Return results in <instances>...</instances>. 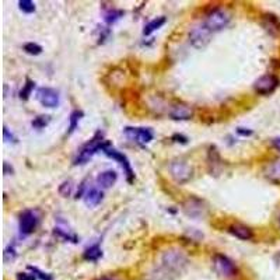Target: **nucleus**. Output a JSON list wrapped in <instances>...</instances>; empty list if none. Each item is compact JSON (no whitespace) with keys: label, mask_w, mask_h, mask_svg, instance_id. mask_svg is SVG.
I'll list each match as a JSON object with an SVG mask.
<instances>
[{"label":"nucleus","mask_w":280,"mask_h":280,"mask_svg":"<svg viewBox=\"0 0 280 280\" xmlns=\"http://www.w3.org/2000/svg\"><path fill=\"white\" fill-rule=\"evenodd\" d=\"M105 141L107 140L104 139V133L101 131H98L84 146H81V148L78 150L77 156L74 157V161H73L74 165H84V164L88 163L100 150L102 151Z\"/></svg>","instance_id":"nucleus-1"},{"label":"nucleus","mask_w":280,"mask_h":280,"mask_svg":"<svg viewBox=\"0 0 280 280\" xmlns=\"http://www.w3.org/2000/svg\"><path fill=\"white\" fill-rule=\"evenodd\" d=\"M188 264L187 257L178 251V249H170L167 252H164L163 258H161V271L165 275L167 273H175L178 275L181 273Z\"/></svg>","instance_id":"nucleus-2"},{"label":"nucleus","mask_w":280,"mask_h":280,"mask_svg":"<svg viewBox=\"0 0 280 280\" xmlns=\"http://www.w3.org/2000/svg\"><path fill=\"white\" fill-rule=\"evenodd\" d=\"M231 20V14L228 13L227 8L214 7L210 10L209 13L205 17L203 24L209 28L211 32L221 31L223 28H226L228 23Z\"/></svg>","instance_id":"nucleus-3"},{"label":"nucleus","mask_w":280,"mask_h":280,"mask_svg":"<svg viewBox=\"0 0 280 280\" xmlns=\"http://www.w3.org/2000/svg\"><path fill=\"white\" fill-rule=\"evenodd\" d=\"M170 174L177 184L182 185V184H187L188 181H191V178L194 177V168L187 160L175 158L170 163Z\"/></svg>","instance_id":"nucleus-4"},{"label":"nucleus","mask_w":280,"mask_h":280,"mask_svg":"<svg viewBox=\"0 0 280 280\" xmlns=\"http://www.w3.org/2000/svg\"><path fill=\"white\" fill-rule=\"evenodd\" d=\"M102 153L107 157H109V158H112V160H115V161H118V163L121 164V167L124 168V172L125 175H126L128 182H133V179H135V172H133L132 165L129 163L128 157L125 156L124 153L115 150L109 141H105V144H104V147H102Z\"/></svg>","instance_id":"nucleus-5"},{"label":"nucleus","mask_w":280,"mask_h":280,"mask_svg":"<svg viewBox=\"0 0 280 280\" xmlns=\"http://www.w3.org/2000/svg\"><path fill=\"white\" fill-rule=\"evenodd\" d=\"M125 136L128 139L136 143V144H140V146H146L148 144L153 138H154V133L150 128H133V126H126L124 129Z\"/></svg>","instance_id":"nucleus-6"},{"label":"nucleus","mask_w":280,"mask_h":280,"mask_svg":"<svg viewBox=\"0 0 280 280\" xmlns=\"http://www.w3.org/2000/svg\"><path fill=\"white\" fill-rule=\"evenodd\" d=\"M211 34H213V32L210 31L205 24H202V25H196V27H194V28L189 31V35H188L189 44L194 48H196V49H203V48L206 47L210 42Z\"/></svg>","instance_id":"nucleus-7"},{"label":"nucleus","mask_w":280,"mask_h":280,"mask_svg":"<svg viewBox=\"0 0 280 280\" xmlns=\"http://www.w3.org/2000/svg\"><path fill=\"white\" fill-rule=\"evenodd\" d=\"M279 86V78L275 74H264L254 83V90L261 95L272 94Z\"/></svg>","instance_id":"nucleus-8"},{"label":"nucleus","mask_w":280,"mask_h":280,"mask_svg":"<svg viewBox=\"0 0 280 280\" xmlns=\"http://www.w3.org/2000/svg\"><path fill=\"white\" fill-rule=\"evenodd\" d=\"M213 265H214V269L216 272L220 273L221 276H234L237 273V266L234 264L233 261L223 254H216L213 258Z\"/></svg>","instance_id":"nucleus-9"},{"label":"nucleus","mask_w":280,"mask_h":280,"mask_svg":"<svg viewBox=\"0 0 280 280\" xmlns=\"http://www.w3.org/2000/svg\"><path fill=\"white\" fill-rule=\"evenodd\" d=\"M38 226V217L32 210H24L20 214L18 220V227H20V233L21 235H30L35 231V228Z\"/></svg>","instance_id":"nucleus-10"},{"label":"nucleus","mask_w":280,"mask_h":280,"mask_svg":"<svg viewBox=\"0 0 280 280\" xmlns=\"http://www.w3.org/2000/svg\"><path fill=\"white\" fill-rule=\"evenodd\" d=\"M37 97H38L39 102L47 108H56L59 105V93L55 88L41 87Z\"/></svg>","instance_id":"nucleus-11"},{"label":"nucleus","mask_w":280,"mask_h":280,"mask_svg":"<svg viewBox=\"0 0 280 280\" xmlns=\"http://www.w3.org/2000/svg\"><path fill=\"white\" fill-rule=\"evenodd\" d=\"M168 115L174 121H188V119L194 118L195 111L191 105L184 104V102H178V104H174L170 108Z\"/></svg>","instance_id":"nucleus-12"},{"label":"nucleus","mask_w":280,"mask_h":280,"mask_svg":"<svg viewBox=\"0 0 280 280\" xmlns=\"http://www.w3.org/2000/svg\"><path fill=\"white\" fill-rule=\"evenodd\" d=\"M205 203H203L202 199L199 198H195V196H191L188 198L185 203H184V211L187 213L189 217L192 218H198L205 214Z\"/></svg>","instance_id":"nucleus-13"},{"label":"nucleus","mask_w":280,"mask_h":280,"mask_svg":"<svg viewBox=\"0 0 280 280\" xmlns=\"http://www.w3.org/2000/svg\"><path fill=\"white\" fill-rule=\"evenodd\" d=\"M264 175L273 184H280V158H275L265 165Z\"/></svg>","instance_id":"nucleus-14"},{"label":"nucleus","mask_w":280,"mask_h":280,"mask_svg":"<svg viewBox=\"0 0 280 280\" xmlns=\"http://www.w3.org/2000/svg\"><path fill=\"white\" fill-rule=\"evenodd\" d=\"M228 233L234 235L235 238L242 240V241H249L254 237L252 230L249 227L244 226V224H233V226H230L228 227Z\"/></svg>","instance_id":"nucleus-15"},{"label":"nucleus","mask_w":280,"mask_h":280,"mask_svg":"<svg viewBox=\"0 0 280 280\" xmlns=\"http://www.w3.org/2000/svg\"><path fill=\"white\" fill-rule=\"evenodd\" d=\"M117 179H118L117 172L114 171V170H107V171L100 172V174H98V177H97V185L104 188V189H107V188L114 187L115 182H117Z\"/></svg>","instance_id":"nucleus-16"},{"label":"nucleus","mask_w":280,"mask_h":280,"mask_svg":"<svg viewBox=\"0 0 280 280\" xmlns=\"http://www.w3.org/2000/svg\"><path fill=\"white\" fill-rule=\"evenodd\" d=\"M102 198H104L102 191H100L98 188H90V189H87L86 191V195H84V202H86L87 206L94 208V206H97V205L101 203Z\"/></svg>","instance_id":"nucleus-17"},{"label":"nucleus","mask_w":280,"mask_h":280,"mask_svg":"<svg viewBox=\"0 0 280 280\" xmlns=\"http://www.w3.org/2000/svg\"><path fill=\"white\" fill-rule=\"evenodd\" d=\"M262 24L272 35H278L280 32V21L278 20V17L273 14H265L262 18Z\"/></svg>","instance_id":"nucleus-18"},{"label":"nucleus","mask_w":280,"mask_h":280,"mask_svg":"<svg viewBox=\"0 0 280 280\" xmlns=\"http://www.w3.org/2000/svg\"><path fill=\"white\" fill-rule=\"evenodd\" d=\"M83 257H84L86 261H91V262L98 261V259L102 257V249L101 247H100V244H94L91 247H88V248L84 251Z\"/></svg>","instance_id":"nucleus-19"},{"label":"nucleus","mask_w":280,"mask_h":280,"mask_svg":"<svg viewBox=\"0 0 280 280\" xmlns=\"http://www.w3.org/2000/svg\"><path fill=\"white\" fill-rule=\"evenodd\" d=\"M165 23H167V18H165V17H157L154 20H151L150 23L146 24V27H144V30H143V34H144V35H150L151 32H154L157 31L158 28H161Z\"/></svg>","instance_id":"nucleus-20"},{"label":"nucleus","mask_w":280,"mask_h":280,"mask_svg":"<svg viewBox=\"0 0 280 280\" xmlns=\"http://www.w3.org/2000/svg\"><path fill=\"white\" fill-rule=\"evenodd\" d=\"M83 117H84V112H83V111H80V109H74V111L70 114L69 131H68V135H71V133L77 129L78 122H80V119H81Z\"/></svg>","instance_id":"nucleus-21"},{"label":"nucleus","mask_w":280,"mask_h":280,"mask_svg":"<svg viewBox=\"0 0 280 280\" xmlns=\"http://www.w3.org/2000/svg\"><path fill=\"white\" fill-rule=\"evenodd\" d=\"M34 88H35V83H34L32 80H30V78H27L23 90L20 91V98L24 100V101H27V100L30 98V95L32 94V90H34Z\"/></svg>","instance_id":"nucleus-22"},{"label":"nucleus","mask_w":280,"mask_h":280,"mask_svg":"<svg viewBox=\"0 0 280 280\" xmlns=\"http://www.w3.org/2000/svg\"><path fill=\"white\" fill-rule=\"evenodd\" d=\"M58 192L62 195L63 198H68V196H70L71 192H73V182H71L70 179H68V181H63L62 184L59 185V188H58Z\"/></svg>","instance_id":"nucleus-23"},{"label":"nucleus","mask_w":280,"mask_h":280,"mask_svg":"<svg viewBox=\"0 0 280 280\" xmlns=\"http://www.w3.org/2000/svg\"><path fill=\"white\" fill-rule=\"evenodd\" d=\"M18 7L23 13H27V14H31L35 11V3L31 1V0H20L18 1Z\"/></svg>","instance_id":"nucleus-24"},{"label":"nucleus","mask_w":280,"mask_h":280,"mask_svg":"<svg viewBox=\"0 0 280 280\" xmlns=\"http://www.w3.org/2000/svg\"><path fill=\"white\" fill-rule=\"evenodd\" d=\"M23 49L28 55H34V56H37V55H39L42 52V47L38 45V44H35V42H27V44H24Z\"/></svg>","instance_id":"nucleus-25"},{"label":"nucleus","mask_w":280,"mask_h":280,"mask_svg":"<svg viewBox=\"0 0 280 280\" xmlns=\"http://www.w3.org/2000/svg\"><path fill=\"white\" fill-rule=\"evenodd\" d=\"M48 124H49V117L48 115H39V117H37L32 121V126L37 128V129H42Z\"/></svg>","instance_id":"nucleus-26"},{"label":"nucleus","mask_w":280,"mask_h":280,"mask_svg":"<svg viewBox=\"0 0 280 280\" xmlns=\"http://www.w3.org/2000/svg\"><path fill=\"white\" fill-rule=\"evenodd\" d=\"M28 269L31 271L35 276H38L39 279H42V280H52L54 278L49 275V273H45V272H42V271H39L38 268H34V266H28Z\"/></svg>","instance_id":"nucleus-27"},{"label":"nucleus","mask_w":280,"mask_h":280,"mask_svg":"<svg viewBox=\"0 0 280 280\" xmlns=\"http://www.w3.org/2000/svg\"><path fill=\"white\" fill-rule=\"evenodd\" d=\"M16 248L14 245H8L6 251H4V261L6 262H10V261H14L16 259Z\"/></svg>","instance_id":"nucleus-28"},{"label":"nucleus","mask_w":280,"mask_h":280,"mask_svg":"<svg viewBox=\"0 0 280 280\" xmlns=\"http://www.w3.org/2000/svg\"><path fill=\"white\" fill-rule=\"evenodd\" d=\"M121 16H122V11H114V10H112V11L107 13L104 18H105L107 24H112V23H115V21H117L118 18H119Z\"/></svg>","instance_id":"nucleus-29"},{"label":"nucleus","mask_w":280,"mask_h":280,"mask_svg":"<svg viewBox=\"0 0 280 280\" xmlns=\"http://www.w3.org/2000/svg\"><path fill=\"white\" fill-rule=\"evenodd\" d=\"M17 280H37V276L34 273L18 272L17 273Z\"/></svg>","instance_id":"nucleus-30"},{"label":"nucleus","mask_w":280,"mask_h":280,"mask_svg":"<svg viewBox=\"0 0 280 280\" xmlns=\"http://www.w3.org/2000/svg\"><path fill=\"white\" fill-rule=\"evenodd\" d=\"M3 136H4V140H6V141H13V143H16L17 141L16 136L10 132V129H8L7 126H4V129H3Z\"/></svg>","instance_id":"nucleus-31"},{"label":"nucleus","mask_w":280,"mask_h":280,"mask_svg":"<svg viewBox=\"0 0 280 280\" xmlns=\"http://www.w3.org/2000/svg\"><path fill=\"white\" fill-rule=\"evenodd\" d=\"M171 139H172V141H175V143H181V144H187V143H188L187 136H184V135H179V133H175V135L172 136Z\"/></svg>","instance_id":"nucleus-32"},{"label":"nucleus","mask_w":280,"mask_h":280,"mask_svg":"<svg viewBox=\"0 0 280 280\" xmlns=\"http://www.w3.org/2000/svg\"><path fill=\"white\" fill-rule=\"evenodd\" d=\"M237 133L240 135V136H251L252 135V131L251 129H247V128H237Z\"/></svg>","instance_id":"nucleus-33"},{"label":"nucleus","mask_w":280,"mask_h":280,"mask_svg":"<svg viewBox=\"0 0 280 280\" xmlns=\"http://www.w3.org/2000/svg\"><path fill=\"white\" fill-rule=\"evenodd\" d=\"M13 172H14V168L10 167V164L6 161V163H4V174H6V175H10V174H13Z\"/></svg>","instance_id":"nucleus-34"},{"label":"nucleus","mask_w":280,"mask_h":280,"mask_svg":"<svg viewBox=\"0 0 280 280\" xmlns=\"http://www.w3.org/2000/svg\"><path fill=\"white\" fill-rule=\"evenodd\" d=\"M272 146L280 153V138H275V139H272Z\"/></svg>","instance_id":"nucleus-35"},{"label":"nucleus","mask_w":280,"mask_h":280,"mask_svg":"<svg viewBox=\"0 0 280 280\" xmlns=\"http://www.w3.org/2000/svg\"><path fill=\"white\" fill-rule=\"evenodd\" d=\"M98 280H114L112 278H109V276H104V278H100Z\"/></svg>","instance_id":"nucleus-36"},{"label":"nucleus","mask_w":280,"mask_h":280,"mask_svg":"<svg viewBox=\"0 0 280 280\" xmlns=\"http://www.w3.org/2000/svg\"><path fill=\"white\" fill-rule=\"evenodd\" d=\"M279 223H280V214H279Z\"/></svg>","instance_id":"nucleus-37"}]
</instances>
